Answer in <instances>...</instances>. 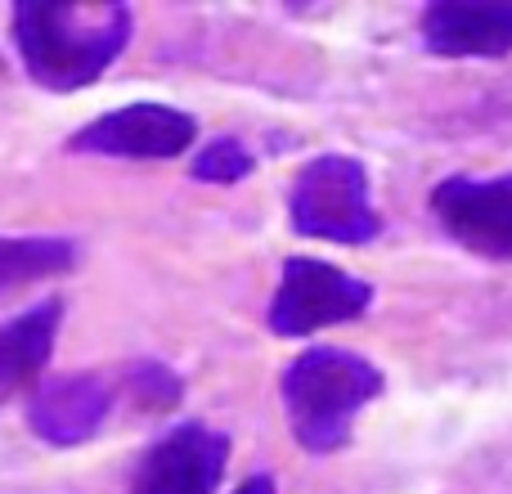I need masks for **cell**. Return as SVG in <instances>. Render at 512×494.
Listing matches in <instances>:
<instances>
[{
    "label": "cell",
    "mask_w": 512,
    "mask_h": 494,
    "mask_svg": "<svg viewBox=\"0 0 512 494\" xmlns=\"http://www.w3.org/2000/svg\"><path fill=\"white\" fill-rule=\"evenodd\" d=\"M131 41V5L18 0L14 45L27 77L45 90L95 86Z\"/></svg>",
    "instance_id": "obj_1"
},
{
    "label": "cell",
    "mask_w": 512,
    "mask_h": 494,
    "mask_svg": "<svg viewBox=\"0 0 512 494\" xmlns=\"http://www.w3.org/2000/svg\"><path fill=\"white\" fill-rule=\"evenodd\" d=\"M382 396V369L342 346H310L283 369V414L301 450L333 454L351 441L355 414Z\"/></svg>",
    "instance_id": "obj_2"
},
{
    "label": "cell",
    "mask_w": 512,
    "mask_h": 494,
    "mask_svg": "<svg viewBox=\"0 0 512 494\" xmlns=\"http://www.w3.org/2000/svg\"><path fill=\"white\" fill-rule=\"evenodd\" d=\"M292 230L324 243H369L378 239L382 216L373 207L369 171L346 153H319L292 180Z\"/></svg>",
    "instance_id": "obj_3"
},
{
    "label": "cell",
    "mask_w": 512,
    "mask_h": 494,
    "mask_svg": "<svg viewBox=\"0 0 512 494\" xmlns=\"http://www.w3.org/2000/svg\"><path fill=\"white\" fill-rule=\"evenodd\" d=\"M373 301V288L355 274L315 256H288L279 292L270 301V328L279 337H310L328 324L360 319Z\"/></svg>",
    "instance_id": "obj_4"
},
{
    "label": "cell",
    "mask_w": 512,
    "mask_h": 494,
    "mask_svg": "<svg viewBox=\"0 0 512 494\" xmlns=\"http://www.w3.org/2000/svg\"><path fill=\"white\" fill-rule=\"evenodd\" d=\"M432 216L459 247L512 261V176H450L432 189Z\"/></svg>",
    "instance_id": "obj_5"
},
{
    "label": "cell",
    "mask_w": 512,
    "mask_h": 494,
    "mask_svg": "<svg viewBox=\"0 0 512 494\" xmlns=\"http://www.w3.org/2000/svg\"><path fill=\"white\" fill-rule=\"evenodd\" d=\"M198 122L171 104H126L117 113L95 117L68 140L72 153L99 158H180L194 144Z\"/></svg>",
    "instance_id": "obj_6"
},
{
    "label": "cell",
    "mask_w": 512,
    "mask_h": 494,
    "mask_svg": "<svg viewBox=\"0 0 512 494\" xmlns=\"http://www.w3.org/2000/svg\"><path fill=\"white\" fill-rule=\"evenodd\" d=\"M225 463L230 441L203 423H185L144 450L126 494H216Z\"/></svg>",
    "instance_id": "obj_7"
},
{
    "label": "cell",
    "mask_w": 512,
    "mask_h": 494,
    "mask_svg": "<svg viewBox=\"0 0 512 494\" xmlns=\"http://www.w3.org/2000/svg\"><path fill=\"white\" fill-rule=\"evenodd\" d=\"M418 32L445 59H499L512 54V0H441L423 9Z\"/></svg>",
    "instance_id": "obj_8"
},
{
    "label": "cell",
    "mask_w": 512,
    "mask_h": 494,
    "mask_svg": "<svg viewBox=\"0 0 512 494\" xmlns=\"http://www.w3.org/2000/svg\"><path fill=\"white\" fill-rule=\"evenodd\" d=\"M108 409H113V391L95 373H77V378H50L36 387L32 405H27V427L50 445H81L104 427Z\"/></svg>",
    "instance_id": "obj_9"
},
{
    "label": "cell",
    "mask_w": 512,
    "mask_h": 494,
    "mask_svg": "<svg viewBox=\"0 0 512 494\" xmlns=\"http://www.w3.org/2000/svg\"><path fill=\"white\" fill-rule=\"evenodd\" d=\"M59 319H63V301L45 297L32 310L14 315L9 324H0V400L41 378V369L54 355Z\"/></svg>",
    "instance_id": "obj_10"
},
{
    "label": "cell",
    "mask_w": 512,
    "mask_h": 494,
    "mask_svg": "<svg viewBox=\"0 0 512 494\" xmlns=\"http://www.w3.org/2000/svg\"><path fill=\"white\" fill-rule=\"evenodd\" d=\"M77 265L72 239H0V292L27 288L36 279H54Z\"/></svg>",
    "instance_id": "obj_11"
},
{
    "label": "cell",
    "mask_w": 512,
    "mask_h": 494,
    "mask_svg": "<svg viewBox=\"0 0 512 494\" xmlns=\"http://www.w3.org/2000/svg\"><path fill=\"white\" fill-rule=\"evenodd\" d=\"M256 158L243 149L234 135L225 140H212L203 153L194 158V180H212V185H239L243 176H252Z\"/></svg>",
    "instance_id": "obj_12"
},
{
    "label": "cell",
    "mask_w": 512,
    "mask_h": 494,
    "mask_svg": "<svg viewBox=\"0 0 512 494\" xmlns=\"http://www.w3.org/2000/svg\"><path fill=\"white\" fill-rule=\"evenodd\" d=\"M131 391L144 409H171L180 400V378L167 369V364H135L131 369Z\"/></svg>",
    "instance_id": "obj_13"
},
{
    "label": "cell",
    "mask_w": 512,
    "mask_h": 494,
    "mask_svg": "<svg viewBox=\"0 0 512 494\" xmlns=\"http://www.w3.org/2000/svg\"><path fill=\"white\" fill-rule=\"evenodd\" d=\"M234 494H279V490H274V477H248Z\"/></svg>",
    "instance_id": "obj_14"
}]
</instances>
